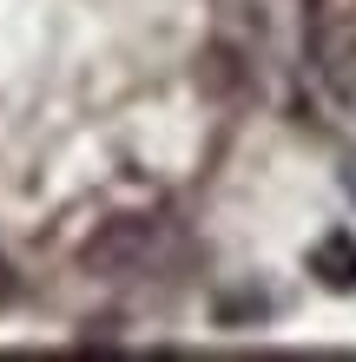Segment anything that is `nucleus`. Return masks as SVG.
Listing matches in <instances>:
<instances>
[{
    "instance_id": "nucleus-1",
    "label": "nucleus",
    "mask_w": 356,
    "mask_h": 362,
    "mask_svg": "<svg viewBox=\"0 0 356 362\" xmlns=\"http://www.w3.org/2000/svg\"><path fill=\"white\" fill-rule=\"evenodd\" d=\"M317 270H343V284H356V250H350L343 238H330V244L317 250Z\"/></svg>"
},
{
    "instance_id": "nucleus-2",
    "label": "nucleus",
    "mask_w": 356,
    "mask_h": 362,
    "mask_svg": "<svg viewBox=\"0 0 356 362\" xmlns=\"http://www.w3.org/2000/svg\"><path fill=\"white\" fill-rule=\"evenodd\" d=\"M350 191H356V165H350Z\"/></svg>"
}]
</instances>
